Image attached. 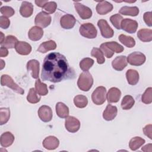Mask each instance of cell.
I'll return each mask as SVG.
<instances>
[{
    "mask_svg": "<svg viewBox=\"0 0 152 152\" xmlns=\"http://www.w3.org/2000/svg\"><path fill=\"white\" fill-rule=\"evenodd\" d=\"M121 96L119 89L116 87H112L108 91L106 97L109 103H116L119 101Z\"/></svg>",
    "mask_w": 152,
    "mask_h": 152,
    "instance_id": "obj_21",
    "label": "cell"
},
{
    "mask_svg": "<svg viewBox=\"0 0 152 152\" xmlns=\"http://www.w3.org/2000/svg\"><path fill=\"white\" fill-rule=\"evenodd\" d=\"M10 117V110L9 108L2 107L0 109V124H6Z\"/></svg>",
    "mask_w": 152,
    "mask_h": 152,
    "instance_id": "obj_37",
    "label": "cell"
},
{
    "mask_svg": "<svg viewBox=\"0 0 152 152\" xmlns=\"http://www.w3.org/2000/svg\"><path fill=\"white\" fill-rule=\"evenodd\" d=\"M39 62L36 59L30 60L27 64V69L31 72V76L33 78H39Z\"/></svg>",
    "mask_w": 152,
    "mask_h": 152,
    "instance_id": "obj_15",
    "label": "cell"
},
{
    "mask_svg": "<svg viewBox=\"0 0 152 152\" xmlns=\"http://www.w3.org/2000/svg\"><path fill=\"white\" fill-rule=\"evenodd\" d=\"M16 52L22 55H28L31 51V46L26 42L18 41L15 46Z\"/></svg>",
    "mask_w": 152,
    "mask_h": 152,
    "instance_id": "obj_17",
    "label": "cell"
},
{
    "mask_svg": "<svg viewBox=\"0 0 152 152\" xmlns=\"http://www.w3.org/2000/svg\"><path fill=\"white\" fill-rule=\"evenodd\" d=\"M151 12H146L144 14L143 18L146 23L147 25L148 26L151 27L152 26V21H151V17H152V14Z\"/></svg>",
    "mask_w": 152,
    "mask_h": 152,
    "instance_id": "obj_46",
    "label": "cell"
},
{
    "mask_svg": "<svg viewBox=\"0 0 152 152\" xmlns=\"http://www.w3.org/2000/svg\"><path fill=\"white\" fill-rule=\"evenodd\" d=\"M0 11L4 16L7 17L12 16L15 13L13 8L8 6L2 7L0 9Z\"/></svg>",
    "mask_w": 152,
    "mask_h": 152,
    "instance_id": "obj_43",
    "label": "cell"
},
{
    "mask_svg": "<svg viewBox=\"0 0 152 152\" xmlns=\"http://www.w3.org/2000/svg\"><path fill=\"white\" fill-rule=\"evenodd\" d=\"M57 8V5L55 2L50 1L48 2L43 7V9L48 14H52L53 13Z\"/></svg>",
    "mask_w": 152,
    "mask_h": 152,
    "instance_id": "obj_42",
    "label": "cell"
},
{
    "mask_svg": "<svg viewBox=\"0 0 152 152\" xmlns=\"http://www.w3.org/2000/svg\"><path fill=\"white\" fill-rule=\"evenodd\" d=\"M93 84V78L88 71H84L78 78L77 86L78 88L84 91H88Z\"/></svg>",
    "mask_w": 152,
    "mask_h": 152,
    "instance_id": "obj_2",
    "label": "cell"
},
{
    "mask_svg": "<svg viewBox=\"0 0 152 152\" xmlns=\"http://www.w3.org/2000/svg\"><path fill=\"white\" fill-rule=\"evenodd\" d=\"M81 36L88 39H94L97 36V30L94 26L90 23H84L81 25L79 29Z\"/></svg>",
    "mask_w": 152,
    "mask_h": 152,
    "instance_id": "obj_3",
    "label": "cell"
},
{
    "mask_svg": "<svg viewBox=\"0 0 152 152\" xmlns=\"http://www.w3.org/2000/svg\"><path fill=\"white\" fill-rule=\"evenodd\" d=\"M43 35V30L38 26L32 27L28 33V38L33 41L40 40Z\"/></svg>",
    "mask_w": 152,
    "mask_h": 152,
    "instance_id": "obj_20",
    "label": "cell"
},
{
    "mask_svg": "<svg viewBox=\"0 0 152 152\" xmlns=\"http://www.w3.org/2000/svg\"><path fill=\"white\" fill-rule=\"evenodd\" d=\"M94 60L90 58H84L80 62V67L84 71H87L93 65Z\"/></svg>",
    "mask_w": 152,
    "mask_h": 152,
    "instance_id": "obj_39",
    "label": "cell"
},
{
    "mask_svg": "<svg viewBox=\"0 0 152 152\" xmlns=\"http://www.w3.org/2000/svg\"><path fill=\"white\" fill-rule=\"evenodd\" d=\"M43 146L48 150H55L56 149L59 144V141L57 138L54 136H49L43 140Z\"/></svg>",
    "mask_w": 152,
    "mask_h": 152,
    "instance_id": "obj_18",
    "label": "cell"
},
{
    "mask_svg": "<svg viewBox=\"0 0 152 152\" xmlns=\"http://www.w3.org/2000/svg\"><path fill=\"white\" fill-rule=\"evenodd\" d=\"M121 27L122 30L129 33H134L138 28V23L134 20L125 18L121 22Z\"/></svg>",
    "mask_w": 152,
    "mask_h": 152,
    "instance_id": "obj_11",
    "label": "cell"
},
{
    "mask_svg": "<svg viewBox=\"0 0 152 152\" xmlns=\"http://www.w3.org/2000/svg\"><path fill=\"white\" fill-rule=\"evenodd\" d=\"M145 61V55L139 52H134L128 55L127 62L131 65L140 66Z\"/></svg>",
    "mask_w": 152,
    "mask_h": 152,
    "instance_id": "obj_6",
    "label": "cell"
},
{
    "mask_svg": "<svg viewBox=\"0 0 152 152\" xmlns=\"http://www.w3.org/2000/svg\"><path fill=\"white\" fill-rule=\"evenodd\" d=\"M75 8L79 16L83 20L90 18L92 15V11L90 8L78 2H74Z\"/></svg>",
    "mask_w": 152,
    "mask_h": 152,
    "instance_id": "obj_10",
    "label": "cell"
},
{
    "mask_svg": "<svg viewBox=\"0 0 152 152\" xmlns=\"http://www.w3.org/2000/svg\"><path fill=\"white\" fill-rule=\"evenodd\" d=\"M48 1H35V3L37 6L39 7H43L44 5L48 2Z\"/></svg>",
    "mask_w": 152,
    "mask_h": 152,
    "instance_id": "obj_50",
    "label": "cell"
},
{
    "mask_svg": "<svg viewBox=\"0 0 152 152\" xmlns=\"http://www.w3.org/2000/svg\"><path fill=\"white\" fill-rule=\"evenodd\" d=\"M76 20L71 14H65L63 15L60 20L61 26L65 29L72 28L75 24Z\"/></svg>",
    "mask_w": 152,
    "mask_h": 152,
    "instance_id": "obj_13",
    "label": "cell"
},
{
    "mask_svg": "<svg viewBox=\"0 0 152 152\" xmlns=\"http://www.w3.org/2000/svg\"><path fill=\"white\" fill-rule=\"evenodd\" d=\"M18 42V41L17 39L15 36L12 35H9L5 38L4 42L1 44V46L6 48L12 49V48H15L16 44Z\"/></svg>",
    "mask_w": 152,
    "mask_h": 152,
    "instance_id": "obj_31",
    "label": "cell"
},
{
    "mask_svg": "<svg viewBox=\"0 0 152 152\" xmlns=\"http://www.w3.org/2000/svg\"><path fill=\"white\" fill-rule=\"evenodd\" d=\"M135 100L130 95H126L122 99L121 102V107L124 110L130 109L134 104Z\"/></svg>",
    "mask_w": 152,
    "mask_h": 152,
    "instance_id": "obj_32",
    "label": "cell"
},
{
    "mask_svg": "<svg viewBox=\"0 0 152 152\" xmlns=\"http://www.w3.org/2000/svg\"><path fill=\"white\" fill-rule=\"evenodd\" d=\"M65 126L67 131L70 132L74 133L79 130L80 122L76 118L71 116H68L65 119Z\"/></svg>",
    "mask_w": 152,
    "mask_h": 152,
    "instance_id": "obj_9",
    "label": "cell"
},
{
    "mask_svg": "<svg viewBox=\"0 0 152 152\" xmlns=\"http://www.w3.org/2000/svg\"><path fill=\"white\" fill-rule=\"evenodd\" d=\"M74 103L76 107L78 108H84L87 105L88 100L85 96L79 94L74 97Z\"/></svg>",
    "mask_w": 152,
    "mask_h": 152,
    "instance_id": "obj_33",
    "label": "cell"
},
{
    "mask_svg": "<svg viewBox=\"0 0 152 152\" xmlns=\"http://www.w3.org/2000/svg\"><path fill=\"white\" fill-rule=\"evenodd\" d=\"M56 48V44L53 40H50L45 42H43L40 45L37 49V51L41 53H46L49 50H54Z\"/></svg>",
    "mask_w": 152,
    "mask_h": 152,
    "instance_id": "obj_26",
    "label": "cell"
},
{
    "mask_svg": "<svg viewBox=\"0 0 152 152\" xmlns=\"http://www.w3.org/2000/svg\"><path fill=\"white\" fill-rule=\"evenodd\" d=\"M51 23V17L46 12L41 11L35 17L34 23L36 25L45 28L49 26Z\"/></svg>",
    "mask_w": 152,
    "mask_h": 152,
    "instance_id": "obj_8",
    "label": "cell"
},
{
    "mask_svg": "<svg viewBox=\"0 0 152 152\" xmlns=\"http://www.w3.org/2000/svg\"><path fill=\"white\" fill-rule=\"evenodd\" d=\"M27 100L30 103H37L40 101V96L38 95L34 88H31L27 96Z\"/></svg>",
    "mask_w": 152,
    "mask_h": 152,
    "instance_id": "obj_35",
    "label": "cell"
},
{
    "mask_svg": "<svg viewBox=\"0 0 152 152\" xmlns=\"http://www.w3.org/2000/svg\"><path fill=\"white\" fill-rule=\"evenodd\" d=\"M141 101L145 104H150L152 102V88H147L141 97Z\"/></svg>",
    "mask_w": 152,
    "mask_h": 152,
    "instance_id": "obj_41",
    "label": "cell"
},
{
    "mask_svg": "<svg viewBox=\"0 0 152 152\" xmlns=\"http://www.w3.org/2000/svg\"><path fill=\"white\" fill-rule=\"evenodd\" d=\"M74 71L69 67L66 58L58 52L50 53L44 59L41 76L44 81L58 83L71 78Z\"/></svg>",
    "mask_w": 152,
    "mask_h": 152,
    "instance_id": "obj_1",
    "label": "cell"
},
{
    "mask_svg": "<svg viewBox=\"0 0 152 152\" xmlns=\"http://www.w3.org/2000/svg\"><path fill=\"white\" fill-rule=\"evenodd\" d=\"M5 65V64L4 61L2 59H1V68H0V69H2L4 68Z\"/></svg>",
    "mask_w": 152,
    "mask_h": 152,
    "instance_id": "obj_52",
    "label": "cell"
},
{
    "mask_svg": "<svg viewBox=\"0 0 152 152\" xmlns=\"http://www.w3.org/2000/svg\"><path fill=\"white\" fill-rule=\"evenodd\" d=\"M100 49L102 50L103 53L107 57V58H110L114 54V52L111 51L104 43H102L100 46Z\"/></svg>",
    "mask_w": 152,
    "mask_h": 152,
    "instance_id": "obj_44",
    "label": "cell"
},
{
    "mask_svg": "<svg viewBox=\"0 0 152 152\" xmlns=\"http://www.w3.org/2000/svg\"><path fill=\"white\" fill-rule=\"evenodd\" d=\"M91 99L95 104L101 105L104 103L106 99V88L103 86L97 87L91 94Z\"/></svg>",
    "mask_w": 152,
    "mask_h": 152,
    "instance_id": "obj_4",
    "label": "cell"
},
{
    "mask_svg": "<svg viewBox=\"0 0 152 152\" xmlns=\"http://www.w3.org/2000/svg\"><path fill=\"white\" fill-rule=\"evenodd\" d=\"M96 6V11L100 15H105L113 10V5L106 1H101L98 2Z\"/></svg>",
    "mask_w": 152,
    "mask_h": 152,
    "instance_id": "obj_14",
    "label": "cell"
},
{
    "mask_svg": "<svg viewBox=\"0 0 152 152\" xmlns=\"http://www.w3.org/2000/svg\"><path fill=\"white\" fill-rule=\"evenodd\" d=\"M1 84L2 86H7L10 87L13 91L18 94H23L24 93V90L15 83L12 78L10 75L7 74L2 75L1 77Z\"/></svg>",
    "mask_w": 152,
    "mask_h": 152,
    "instance_id": "obj_5",
    "label": "cell"
},
{
    "mask_svg": "<svg viewBox=\"0 0 152 152\" xmlns=\"http://www.w3.org/2000/svg\"><path fill=\"white\" fill-rule=\"evenodd\" d=\"M126 77L128 84L130 85H135L139 80V74L134 69H128L126 72Z\"/></svg>",
    "mask_w": 152,
    "mask_h": 152,
    "instance_id": "obj_25",
    "label": "cell"
},
{
    "mask_svg": "<svg viewBox=\"0 0 152 152\" xmlns=\"http://www.w3.org/2000/svg\"><path fill=\"white\" fill-rule=\"evenodd\" d=\"M151 128L152 126L151 124L147 125H146L144 128H143V132L144 133V134L147 136L150 139H152V137H151Z\"/></svg>",
    "mask_w": 152,
    "mask_h": 152,
    "instance_id": "obj_47",
    "label": "cell"
},
{
    "mask_svg": "<svg viewBox=\"0 0 152 152\" xmlns=\"http://www.w3.org/2000/svg\"><path fill=\"white\" fill-rule=\"evenodd\" d=\"M35 90L40 96H45L48 93L46 84L42 83L39 78H38L35 82Z\"/></svg>",
    "mask_w": 152,
    "mask_h": 152,
    "instance_id": "obj_30",
    "label": "cell"
},
{
    "mask_svg": "<svg viewBox=\"0 0 152 152\" xmlns=\"http://www.w3.org/2000/svg\"><path fill=\"white\" fill-rule=\"evenodd\" d=\"M151 147H152V144H148L145 145V146L142 147V151H148V152H151L152 150H151Z\"/></svg>",
    "mask_w": 152,
    "mask_h": 152,
    "instance_id": "obj_49",
    "label": "cell"
},
{
    "mask_svg": "<svg viewBox=\"0 0 152 152\" xmlns=\"http://www.w3.org/2000/svg\"><path fill=\"white\" fill-rule=\"evenodd\" d=\"M14 141V136L10 132H5L1 136V145L4 147L10 146Z\"/></svg>",
    "mask_w": 152,
    "mask_h": 152,
    "instance_id": "obj_23",
    "label": "cell"
},
{
    "mask_svg": "<svg viewBox=\"0 0 152 152\" xmlns=\"http://www.w3.org/2000/svg\"><path fill=\"white\" fill-rule=\"evenodd\" d=\"M33 12V6L31 3L23 1L20 8V13L24 17H30Z\"/></svg>",
    "mask_w": 152,
    "mask_h": 152,
    "instance_id": "obj_22",
    "label": "cell"
},
{
    "mask_svg": "<svg viewBox=\"0 0 152 152\" xmlns=\"http://www.w3.org/2000/svg\"><path fill=\"white\" fill-rule=\"evenodd\" d=\"M119 41L128 48H132L135 45V41L134 38L125 34H121L119 36Z\"/></svg>",
    "mask_w": 152,
    "mask_h": 152,
    "instance_id": "obj_34",
    "label": "cell"
},
{
    "mask_svg": "<svg viewBox=\"0 0 152 152\" xmlns=\"http://www.w3.org/2000/svg\"><path fill=\"white\" fill-rule=\"evenodd\" d=\"M137 36L142 42H150L152 40V30L147 28L141 29L138 31Z\"/></svg>",
    "mask_w": 152,
    "mask_h": 152,
    "instance_id": "obj_24",
    "label": "cell"
},
{
    "mask_svg": "<svg viewBox=\"0 0 152 152\" xmlns=\"http://www.w3.org/2000/svg\"><path fill=\"white\" fill-rule=\"evenodd\" d=\"M123 20V17L119 14H116L112 15L110 18V21L113 26L117 29H121V24Z\"/></svg>",
    "mask_w": 152,
    "mask_h": 152,
    "instance_id": "obj_40",
    "label": "cell"
},
{
    "mask_svg": "<svg viewBox=\"0 0 152 152\" xmlns=\"http://www.w3.org/2000/svg\"><path fill=\"white\" fill-rule=\"evenodd\" d=\"M0 34H1V43H0L1 45L5 40V36L2 32H0Z\"/></svg>",
    "mask_w": 152,
    "mask_h": 152,
    "instance_id": "obj_51",
    "label": "cell"
},
{
    "mask_svg": "<svg viewBox=\"0 0 152 152\" xmlns=\"http://www.w3.org/2000/svg\"><path fill=\"white\" fill-rule=\"evenodd\" d=\"M8 51L7 49L5 47L1 46V49H0V56L1 57H5L8 55Z\"/></svg>",
    "mask_w": 152,
    "mask_h": 152,
    "instance_id": "obj_48",
    "label": "cell"
},
{
    "mask_svg": "<svg viewBox=\"0 0 152 152\" xmlns=\"http://www.w3.org/2000/svg\"><path fill=\"white\" fill-rule=\"evenodd\" d=\"M10 25V20L4 15L0 17V27L3 29H7Z\"/></svg>",
    "mask_w": 152,
    "mask_h": 152,
    "instance_id": "obj_45",
    "label": "cell"
},
{
    "mask_svg": "<svg viewBox=\"0 0 152 152\" xmlns=\"http://www.w3.org/2000/svg\"><path fill=\"white\" fill-rule=\"evenodd\" d=\"M38 115L43 122H48L52 119V110L49 106L43 105L39 109Z\"/></svg>",
    "mask_w": 152,
    "mask_h": 152,
    "instance_id": "obj_12",
    "label": "cell"
},
{
    "mask_svg": "<svg viewBox=\"0 0 152 152\" xmlns=\"http://www.w3.org/2000/svg\"><path fill=\"white\" fill-rule=\"evenodd\" d=\"M56 112L59 117L66 118L69 115V109L64 103L58 102L56 104Z\"/></svg>",
    "mask_w": 152,
    "mask_h": 152,
    "instance_id": "obj_27",
    "label": "cell"
},
{
    "mask_svg": "<svg viewBox=\"0 0 152 152\" xmlns=\"http://www.w3.org/2000/svg\"><path fill=\"white\" fill-rule=\"evenodd\" d=\"M119 12L122 15L134 17L138 15L139 13V9L137 7L124 6L120 9Z\"/></svg>",
    "mask_w": 152,
    "mask_h": 152,
    "instance_id": "obj_28",
    "label": "cell"
},
{
    "mask_svg": "<svg viewBox=\"0 0 152 152\" xmlns=\"http://www.w3.org/2000/svg\"><path fill=\"white\" fill-rule=\"evenodd\" d=\"M91 55L93 57L96 58L97 62L99 64H102L105 62V59L102 50L97 48H93L91 52Z\"/></svg>",
    "mask_w": 152,
    "mask_h": 152,
    "instance_id": "obj_36",
    "label": "cell"
},
{
    "mask_svg": "<svg viewBox=\"0 0 152 152\" xmlns=\"http://www.w3.org/2000/svg\"><path fill=\"white\" fill-rule=\"evenodd\" d=\"M127 63L128 62L125 56H119L113 59L112 62V65L113 69L121 71L126 66Z\"/></svg>",
    "mask_w": 152,
    "mask_h": 152,
    "instance_id": "obj_16",
    "label": "cell"
},
{
    "mask_svg": "<svg viewBox=\"0 0 152 152\" xmlns=\"http://www.w3.org/2000/svg\"><path fill=\"white\" fill-rule=\"evenodd\" d=\"M145 143V140L140 137H135L132 138L129 143V147L131 150L135 151L138 149L142 144Z\"/></svg>",
    "mask_w": 152,
    "mask_h": 152,
    "instance_id": "obj_29",
    "label": "cell"
},
{
    "mask_svg": "<svg viewBox=\"0 0 152 152\" xmlns=\"http://www.w3.org/2000/svg\"><path fill=\"white\" fill-rule=\"evenodd\" d=\"M105 45L113 52L121 53L124 50V47L116 42H107L104 43Z\"/></svg>",
    "mask_w": 152,
    "mask_h": 152,
    "instance_id": "obj_38",
    "label": "cell"
},
{
    "mask_svg": "<svg viewBox=\"0 0 152 152\" xmlns=\"http://www.w3.org/2000/svg\"><path fill=\"white\" fill-rule=\"evenodd\" d=\"M117 112V107L115 106L109 104L103 113V117L106 121H112L116 117Z\"/></svg>",
    "mask_w": 152,
    "mask_h": 152,
    "instance_id": "obj_19",
    "label": "cell"
},
{
    "mask_svg": "<svg viewBox=\"0 0 152 152\" xmlns=\"http://www.w3.org/2000/svg\"><path fill=\"white\" fill-rule=\"evenodd\" d=\"M97 26L100 30V33L102 36L106 39L111 38L114 34V31L113 29L108 24L106 20L101 19L98 21Z\"/></svg>",
    "mask_w": 152,
    "mask_h": 152,
    "instance_id": "obj_7",
    "label": "cell"
}]
</instances>
